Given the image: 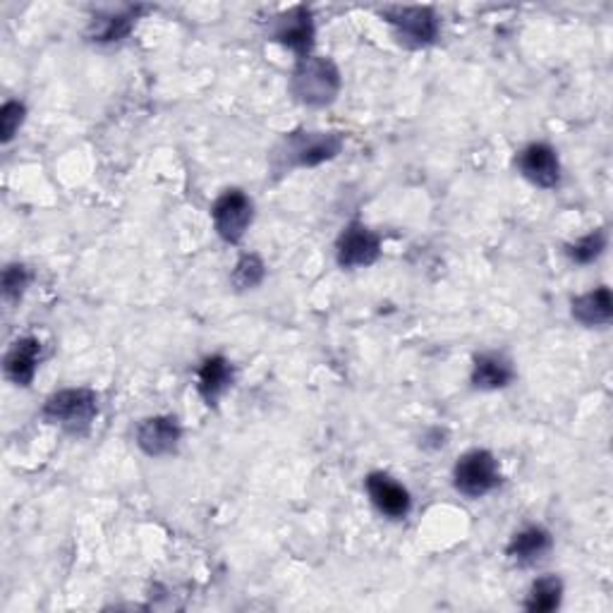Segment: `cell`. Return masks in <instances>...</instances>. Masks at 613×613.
I'll use <instances>...</instances> for the list:
<instances>
[{"label":"cell","mask_w":613,"mask_h":613,"mask_svg":"<svg viewBox=\"0 0 613 613\" xmlns=\"http://www.w3.org/2000/svg\"><path fill=\"white\" fill-rule=\"evenodd\" d=\"M345 139L338 132H290L274 147L271 169L278 175L314 169L343 151Z\"/></svg>","instance_id":"6da1fadb"},{"label":"cell","mask_w":613,"mask_h":613,"mask_svg":"<svg viewBox=\"0 0 613 613\" xmlns=\"http://www.w3.org/2000/svg\"><path fill=\"white\" fill-rule=\"evenodd\" d=\"M290 94L302 106L324 108L331 106L340 94V70L331 58L307 56L298 60L290 74Z\"/></svg>","instance_id":"7a4b0ae2"},{"label":"cell","mask_w":613,"mask_h":613,"mask_svg":"<svg viewBox=\"0 0 613 613\" xmlns=\"http://www.w3.org/2000/svg\"><path fill=\"white\" fill-rule=\"evenodd\" d=\"M381 18L405 48H427L437 44L441 34V20L433 8L427 5H391L381 10Z\"/></svg>","instance_id":"3957f363"},{"label":"cell","mask_w":613,"mask_h":613,"mask_svg":"<svg viewBox=\"0 0 613 613\" xmlns=\"http://www.w3.org/2000/svg\"><path fill=\"white\" fill-rule=\"evenodd\" d=\"M42 415L68 433H84L99 415V393L92 389H62L44 403Z\"/></svg>","instance_id":"277c9868"},{"label":"cell","mask_w":613,"mask_h":613,"mask_svg":"<svg viewBox=\"0 0 613 613\" xmlns=\"http://www.w3.org/2000/svg\"><path fill=\"white\" fill-rule=\"evenodd\" d=\"M501 467L491 451L475 449L458 458L453 467L455 491L467 498H482L501 487Z\"/></svg>","instance_id":"5b68a950"},{"label":"cell","mask_w":613,"mask_h":613,"mask_svg":"<svg viewBox=\"0 0 613 613\" xmlns=\"http://www.w3.org/2000/svg\"><path fill=\"white\" fill-rule=\"evenodd\" d=\"M211 219L219 238L228 245H238L254 221V201L242 189H225L213 201Z\"/></svg>","instance_id":"8992f818"},{"label":"cell","mask_w":613,"mask_h":613,"mask_svg":"<svg viewBox=\"0 0 613 613\" xmlns=\"http://www.w3.org/2000/svg\"><path fill=\"white\" fill-rule=\"evenodd\" d=\"M314 20H312V10L307 5H296L288 8L286 12H280L268 24V38L271 42L290 48L292 54L298 56V60L312 56L314 48Z\"/></svg>","instance_id":"52a82bcc"},{"label":"cell","mask_w":613,"mask_h":613,"mask_svg":"<svg viewBox=\"0 0 613 613\" xmlns=\"http://www.w3.org/2000/svg\"><path fill=\"white\" fill-rule=\"evenodd\" d=\"M381 254V238L372 228L352 221L343 228L336 242V262L340 268H365L372 266Z\"/></svg>","instance_id":"ba28073f"},{"label":"cell","mask_w":613,"mask_h":613,"mask_svg":"<svg viewBox=\"0 0 613 613\" xmlns=\"http://www.w3.org/2000/svg\"><path fill=\"white\" fill-rule=\"evenodd\" d=\"M518 171L522 177L542 189H554L560 183V161L554 147H548L546 142H534L528 144L518 153L516 159Z\"/></svg>","instance_id":"9c48e42d"},{"label":"cell","mask_w":613,"mask_h":613,"mask_svg":"<svg viewBox=\"0 0 613 613\" xmlns=\"http://www.w3.org/2000/svg\"><path fill=\"white\" fill-rule=\"evenodd\" d=\"M365 489L381 516L389 520H405L413 508L410 491L401 482H395L386 472H372L365 479Z\"/></svg>","instance_id":"30bf717a"},{"label":"cell","mask_w":613,"mask_h":613,"mask_svg":"<svg viewBox=\"0 0 613 613\" xmlns=\"http://www.w3.org/2000/svg\"><path fill=\"white\" fill-rule=\"evenodd\" d=\"M183 439V429L177 419L171 415H157L139 421L137 427V446L149 458H163L177 451Z\"/></svg>","instance_id":"8fae6325"},{"label":"cell","mask_w":613,"mask_h":613,"mask_svg":"<svg viewBox=\"0 0 613 613\" xmlns=\"http://www.w3.org/2000/svg\"><path fill=\"white\" fill-rule=\"evenodd\" d=\"M552 546H554L552 532L544 530L542 525H530L513 534V540H510L506 546V554L516 566L530 568L534 564H540V560L552 552Z\"/></svg>","instance_id":"7c38bea8"},{"label":"cell","mask_w":613,"mask_h":613,"mask_svg":"<svg viewBox=\"0 0 613 613\" xmlns=\"http://www.w3.org/2000/svg\"><path fill=\"white\" fill-rule=\"evenodd\" d=\"M42 362V343L27 336L12 343V348L5 352V377L15 383V386L27 389L36 377V367Z\"/></svg>","instance_id":"4fadbf2b"},{"label":"cell","mask_w":613,"mask_h":613,"mask_svg":"<svg viewBox=\"0 0 613 613\" xmlns=\"http://www.w3.org/2000/svg\"><path fill=\"white\" fill-rule=\"evenodd\" d=\"M233 379H235V369L228 357L223 355L207 357L197 372V391L201 395V401L207 405L219 403L221 395L233 386Z\"/></svg>","instance_id":"5bb4252c"},{"label":"cell","mask_w":613,"mask_h":613,"mask_svg":"<svg viewBox=\"0 0 613 613\" xmlns=\"http://www.w3.org/2000/svg\"><path fill=\"white\" fill-rule=\"evenodd\" d=\"M470 379L472 386L479 391H498L510 386V381L516 379V369L501 352H482L475 357Z\"/></svg>","instance_id":"9a60e30c"},{"label":"cell","mask_w":613,"mask_h":613,"mask_svg":"<svg viewBox=\"0 0 613 613\" xmlns=\"http://www.w3.org/2000/svg\"><path fill=\"white\" fill-rule=\"evenodd\" d=\"M570 314L575 322H580L587 328L609 326L613 319V298L606 286H599L585 296L575 298L570 304Z\"/></svg>","instance_id":"2e32d148"},{"label":"cell","mask_w":613,"mask_h":613,"mask_svg":"<svg viewBox=\"0 0 613 613\" xmlns=\"http://www.w3.org/2000/svg\"><path fill=\"white\" fill-rule=\"evenodd\" d=\"M147 12V8L137 5V8H125L120 12H108V15H101L92 22L86 36L92 38L96 44H115L123 42L125 36H130L137 18Z\"/></svg>","instance_id":"e0dca14e"},{"label":"cell","mask_w":613,"mask_h":613,"mask_svg":"<svg viewBox=\"0 0 613 613\" xmlns=\"http://www.w3.org/2000/svg\"><path fill=\"white\" fill-rule=\"evenodd\" d=\"M564 602V580L556 575H544L534 580L530 587V594L525 599V611L530 613H548L556 611Z\"/></svg>","instance_id":"ac0fdd59"},{"label":"cell","mask_w":613,"mask_h":613,"mask_svg":"<svg viewBox=\"0 0 613 613\" xmlns=\"http://www.w3.org/2000/svg\"><path fill=\"white\" fill-rule=\"evenodd\" d=\"M606 247H609V233H606V228H599V230H592V233H587L585 238L570 242V245H566V254L572 264L587 266L602 257Z\"/></svg>","instance_id":"d6986e66"},{"label":"cell","mask_w":613,"mask_h":613,"mask_svg":"<svg viewBox=\"0 0 613 613\" xmlns=\"http://www.w3.org/2000/svg\"><path fill=\"white\" fill-rule=\"evenodd\" d=\"M264 276H266V266L262 257H257V254H242L230 280H233L235 290H254L257 286H262Z\"/></svg>","instance_id":"ffe728a7"},{"label":"cell","mask_w":613,"mask_h":613,"mask_svg":"<svg viewBox=\"0 0 613 613\" xmlns=\"http://www.w3.org/2000/svg\"><path fill=\"white\" fill-rule=\"evenodd\" d=\"M32 284V274L24 264H8L3 271V298L8 302H20Z\"/></svg>","instance_id":"44dd1931"},{"label":"cell","mask_w":613,"mask_h":613,"mask_svg":"<svg viewBox=\"0 0 613 613\" xmlns=\"http://www.w3.org/2000/svg\"><path fill=\"white\" fill-rule=\"evenodd\" d=\"M24 118H27V108H24L20 101H8V104L0 108V139H3V144L15 139Z\"/></svg>","instance_id":"7402d4cb"}]
</instances>
